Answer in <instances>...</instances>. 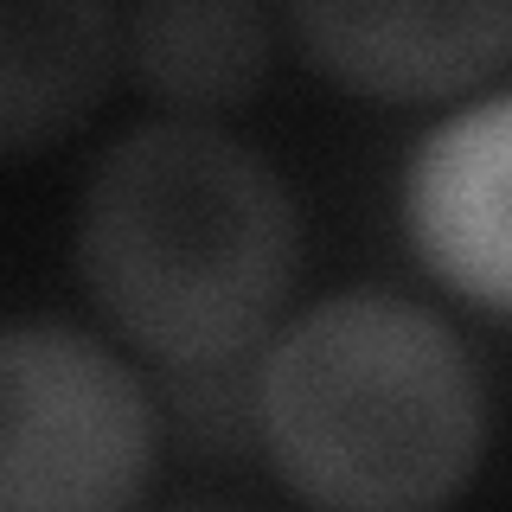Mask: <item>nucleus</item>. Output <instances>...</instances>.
I'll return each instance as SVG.
<instances>
[{
  "label": "nucleus",
  "instance_id": "7ed1b4c3",
  "mask_svg": "<svg viewBox=\"0 0 512 512\" xmlns=\"http://www.w3.org/2000/svg\"><path fill=\"white\" fill-rule=\"evenodd\" d=\"M154 404L103 340L58 320L0 333V512H135Z\"/></svg>",
  "mask_w": 512,
  "mask_h": 512
},
{
  "label": "nucleus",
  "instance_id": "20e7f679",
  "mask_svg": "<svg viewBox=\"0 0 512 512\" xmlns=\"http://www.w3.org/2000/svg\"><path fill=\"white\" fill-rule=\"evenodd\" d=\"M301 58L352 96L429 103L461 96L512 58V7H423V0H314L288 13Z\"/></svg>",
  "mask_w": 512,
  "mask_h": 512
},
{
  "label": "nucleus",
  "instance_id": "39448f33",
  "mask_svg": "<svg viewBox=\"0 0 512 512\" xmlns=\"http://www.w3.org/2000/svg\"><path fill=\"white\" fill-rule=\"evenodd\" d=\"M404 224L442 288L512 314V90L423 135L404 173Z\"/></svg>",
  "mask_w": 512,
  "mask_h": 512
},
{
  "label": "nucleus",
  "instance_id": "0eeeda50",
  "mask_svg": "<svg viewBox=\"0 0 512 512\" xmlns=\"http://www.w3.org/2000/svg\"><path fill=\"white\" fill-rule=\"evenodd\" d=\"M276 26L256 7L231 0H154L122 13V58L135 84L173 103L186 122L237 109L269 77Z\"/></svg>",
  "mask_w": 512,
  "mask_h": 512
},
{
  "label": "nucleus",
  "instance_id": "f03ea898",
  "mask_svg": "<svg viewBox=\"0 0 512 512\" xmlns=\"http://www.w3.org/2000/svg\"><path fill=\"white\" fill-rule=\"evenodd\" d=\"M256 429L308 512H442L480 468L487 391L448 320L346 288L269 346Z\"/></svg>",
  "mask_w": 512,
  "mask_h": 512
},
{
  "label": "nucleus",
  "instance_id": "6e6552de",
  "mask_svg": "<svg viewBox=\"0 0 512 512\" xmlns=\"http://www.w3.org/2000/svg\"><path fill=\"white\" fill-rule=\"evenodd\" d=\"M180 512H218V506H180Z\"/></svg>",
  "mask_w": 512,
  "mask_h": 512
},
{
  "label": "nucleus",
  "instance_id": "f257e3e1",
  "mask_svg": "<svg viewBox=\"0 0 512 512\" xmlns=\"http://www.w3.org/2000/svg\"><path fill=\"white\" fill-rule=\"evenodd\" d=\"M295 199L212 122H148L96 160L77 205V276L128 346L224 365L276 327L295 288Z\"/></svg>",
  "mask_w": 512,
  "mask_h": 512
},
{
  "label": "nucleus",
  "instance_id": "423d86ee",
  "mask_svg": "<svg viewBox=\"0 0 512 512\" xmlns=\"http://www.w3.org/2000/svg\"><path fill=\"white\" fill-rule=\"evenodd\" d=\"M122 58V20L77 0L0 7V148L26 160L96 109Z\"/></svg>",
  "mask_w": 512,
  "mask_h": 512
}]
</instances>
